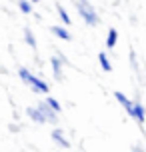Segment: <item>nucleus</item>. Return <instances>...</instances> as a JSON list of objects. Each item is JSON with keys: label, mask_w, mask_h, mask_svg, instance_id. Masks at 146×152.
<instances>
[{"label": "nucleus", "mask_w": 146, "mask_h": 152, "mask_svg": "<svg viewBox=\"0 0 146 152\" xmlns=\"http://www.w3.org/2000/svg\"><path fill=\"white\" fill-rule=\"evenodd\" d=\"M18 78L28 84L34 92H38V94H50V84H46L38 76H34L28 68H18Z\"/></svg>", "instance_id": "obj_1"}, {"label": "nucleus", "mask_w": 146, "mask_h": 152, "mask_svg": "<svg viewBox=\"0 0 146 152\" xmlns=\"http://www.w3.org/2000/svg\"><path fill=\"white\" fill-rule=\"evenodd\" d=\"M76 10H78V14H80V18H82L88 26H98L100 24L98 12H96V8H94L88 0H76Z\"/></svg>", "instance_id": "obj_2"}, {"label": "nucleus", "mask_w": 146, "mask_h": 152, "mask_svg": "<svg viewBox=\"0 0 146 152\" xmlns=\"http://www.w3.org/2000/svg\"><path fill=\"white\" fill-rule=\"evenodd\" d=\"M68 64V58L64 56L62 52H56L50 58V66H52V76L54 80H58V82H62L64 80V74H62V70H64V66Z\"/></svg>", "instance_id": "obj_3"}, {"label": "nucleus", "mask_w": 146, "mask_h": 152, "mask_svg": "<svg viewBox=\"0 0 146 152\" xmlns=\"http://www.w3.org/2000/svg\"><path fill=\"white\" fill-rule=\"evenodd\" d=\"M38 108L42 110V114L46 116V122H48V124H56V122L60 120V116H58L60 112H56V110H54V108L48 104L46 100H42V102L38 104Z\"/></svg>", "instance_id": "obj_4"}, {"label": "nucleus", "mask_w": 146, "mask_h": 152, "mask_svg": "<svg viewBox=\"0 0 146 152\" xmlns=\"http://www.w3.org/2000/svg\"><path fill=\"white\" fill-rule=\"evenodd\" d=\"M114 98L122 104V108L128 112V116H132V118H134V112H136V102H134V100H130L126 94H122V92H114Z\"/></svg>", "instance_id": "obj_5"}, {"label": "nucleus", "mask_w": 146, "mask_h": 152, "mask_svg": "<svg viewBox=\"0 0 146 152\" xmlns=\"http://www.w3.org/2000/svg\"><path fill=\"white\" fill-rule=\"evenodd\" d=\"M26 116H28L32 122H36V124H44V122H46V116L42 114V110H40L38 106H28L26 108Z\"/></svg>", "instance_id": "obj_6"}, {"label": "nucleus", "mask_w": 146, "mask_h": 152, "mask_svg": "<svg viewBox=\"0 0 146 152\" xmlns=\"http://www.w3.org/2000/svg\"><path fill=\"white\" fill-rule=\"evenodd\" d=\"M52 140H54L58 146H60V148H70L68 138L64 136V132H62L60 128H54V130H52Z\"/></svg>", "instance_id": "obj_7"}, {"label": "nucleus", "mask_w": 146, "mask_h": 152, "mask_svg": "<svg viewBox=\"0 0 146 152\" xmlns=\"http://www.w3.org/2000/svg\"><path fill=\"white\" fill-rule=\"evenodd\" d=\"M134 120L138 122L140 126L146 122V108H144V104H142V102H138V100H136V112H134Z\"/></svg>", "instance_id": "obj_8"}, {"label": "nucleus", "mask_w": 146, "mask_h": 152, "mask_svg": "<svg viewBox=\"0 0 146 152\" xmlns=\"http://www.w3.org/2000/svg\"><path fill=\"white\" fill-rule=\"evenodd\" d=\"M50 30H52V34H54V36H58L60 40H64V42H68V40H72V36H70V32L66 30L64 26H52Z\"/></svg>", "instance_id": "obj_9"}, {"label": "nucleus", "mask_w": 146, "mask_h": 152, "mask_svg": "<svg viewBox=\"0 0 146 152\" xmlns=\"http://www.w3.org/2000/svg\"><path fill=\"white\" fill-rule=\"evenodd\" d=\"M118 42V30L116 28H108V36H106V48L108 50H112Z\"/></svg>", "instance_id": "obj_10"}, {"label": "nucleus", "mask_w": 146, "mask_h": 152, "mask_svg": "<svg viewBox=\"0 0 146 152\" xmlns=\"http://www.w3.org/2000/svg\"><path fill=\"white\" fill-rule=\"evenodd\" d=\"M56 12H58V16H60L62 24H64V26H70V22H72V20H70L68 12L64 10V6H62V4H56Z\"/></svg>", "instance_id": "obj_11"}, {"label": "nucleus", "mask_w": 146, "mask_h": 152, "mask_svg": "<svg viewBox=\"0 0 146 152\" xmlns=\"http://www.w3.org/2000/svg\"><path fill=\"white\" fill-rule=\"evenodd\" d=\"M98 62H100V66H102L104 72H110V70H112V64H110V60H108L106 52H98Z\"/></svg>", "instance_id": "obj_12"}, {"label": "nucleus", "mask_w": 146, "mask_h": 152, "mask_svg": "<svg viewBox=\"0 0 146 152\" xmlns=\"http://www.w3.org/2000/svg\"><path fill=\"white\" fill-rule=\"evenodd\" d=\"M24 40H26V44L30 46L32 50H36V38H34L30 28H24Z\"/></svg>", "instance_id": "obj_13"}, {"label": "nucleus", "mask_w": 146, "mask_h": 152, "mask_svg": "<svg viewBox=\"0 0 146 152\" xmlns=\"http://www.w3.org/2000/svg\"><path fill=\"white\" fill-rule=\"evenodd\" d=\"M18 8L22 14H32V4L28 0H18Z\"/></svg>", "instance_id": "obj_14"}, {"label": "nucleus", "mask_w": 146, "mask_h": 152, "mask_svg": "<svg viewBox=\"0 0 146 152\" xmlns=\"http://www.w3.org/2000/svg\"><path fill=\"white\" fill-rule=\"evenodd\" d=\"M46 102H48V104H50V106L54 108V110H56V112H62V106H60V102H58L56 98H52V96H48V98H46Z\"/></svg>", "instance_id": "obj_15"}, {"label": "nucleus", "mask_w": 146, "mask_h": 152, "mask_svg": "<svg viewBox=\"0 0 146 152\" xmlns=\"http://www.w3.org/2000/svg\"><path fill=\"white\" fill-rule=\"evenodd\" d=\"M130 62H132V70H134V72H136V74H138V62H136V54L134 52H130Z\"/></svg>", "instance_id": "obj_16"}, {"label": "nucleus", "mask_w": 146, "mask_h": 152, "mask_svg": "<svg viewBox=\"0 0 146 152\" xmlns=\"http://www.w3.org/2000/svg\"><path fill=\"white\" fill-rule=\"evenodd\" d=\"M10 130H12V132H18V130H20V126H14V124H10Z\"/></svg>", "instance_id": "obj_17"}, {"label": "nucleus", "mask_w": 146, "mask_h": 152, "mask_svg": "<svg viewBox=\"0 0 146 152\" xmlns=\"http://www.w3.org/2000/svg\"><path fill=\"white\" fill-rule=\"evenodd\" d=\"M30 2H40V0H30Z\"/></svg>", "instance_id": "obj_18"}]
</instances>
